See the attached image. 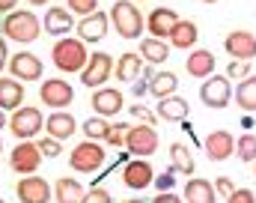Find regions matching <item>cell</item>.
I'll list each match as a JSON object with an SVG mask.
<instances>
[{
	"mask_svg": "<svg viewBox=\"0 0 256 203\" xmlns=\"http://www.w3.org/2000/svg\"><path fill=\"white\" fill-rule=\"evenodd\" d=\"M51 60L54 66L60 69L63 75H80L86 63H90V54H86V42H80L78 36H63L54 42L51 48Z\"/></svg>",
	"mask_w": 256,
	"mask_h": 203,
	"instance_id": "6da1fadb",
	"label": "cell"
},
{
	"mask_svg": "<svg viewBox=\"0 0 256 203\" xmlns=\"http://www.w3.org/2000/svg\"><path fill=\"white\" fill-rule=\"evenodd\" d=\"M110 21L122 39H140L146 30V18H143L140 6H134V0H116L110 6Z\"/></svg>",
	"mask_w": 256,
	"mask_h": 203,
	"instance_id": "7a4b0ae2",
	"label": "cell"
},
{
	"mask_svg": "<svg viewBox=\"0 0 256 203\" xmlns=\"http://www.w3.org/2000/svg\"><path fill=\"white\" fill-rule=\"evenodd\" d=\"M42 30H45V27H39V18H36L30 9H15V12H9V15L3 18V33H6V39L21 42V45L36 42Z\"/></svg>",
	"mask_w": 256,
	"mask_h": 203,
	"instance_id": "3957f363",
	"label": "cell"
},
{
	"mask_svg": "<svg viewBox=\"0 0 256 203\" xmlns=\"http://www.w3.org/2000/svg\"><path fill=\"white\" fill-rule=\"evenodd\" d=\"M104 158H108L104 146H102L98 140L84 137V140L72 149V155H68V167H72L74 173H96L98 167H104Z\"/></svg>",
	"mask_w": 256,
	"mask_h": 203,
	"instance_id": "277c9868",
	"label": "cell"
},
{
	"mask_svg": "<svg viewBox=\"0 0 256 203\" xmlns=\"http://www.w3.org/2000/svg\"><path fill=\"white\" fill-rule=\"evenodd\" d=\"M6 129L18 137V140H33V137L45 129V117H42L39 108H18V111H12Z\"/></svg>",
	"mask_w": 256,
	"mask_h": 203,
	"instance_id": "5b68a950",
	"label": "cell"
},
{
	"mask_svg": "<svg viewBox=\"0 0 256 203\" xmlns=\"http://www.w3.org/2000/svg\"><path fill=\"white\" fill-rule=\"evenodd\" d=\"M200 99H202L206 108L220 111V108L230 105V99H236V90L230 87V78L226 75H212V78H206L200 84Z\"/></svg>",
	"mask_w": 256,
	"mask_h": 203,
	"instance_id": "8992f818",
	"label": "cell"
},
{
	"mask_svg": "<svg viewBox=\"0 0 256 203\" xmlns=\"http://www.w3.org/2000/svg\"><path fill=\"white\" fill-rule=\"evenodd\" d=\"M158 132L155 126H128V135H126V149L134 155V158H149L152 152H158Z\"/></svg>",
	"mask_w": 256,
	"mask_h": 203,
	"instance_id": "52a82bcc",
	"label": "cell"
},
{
	"mask_svg": "<svg viewBox=\"0 0 256 203\" xmlns=\"http://www.w3.org/2000/svg\"><path fill=\"white\" fill-rule=\"evenodd\" d=\"M42 158H45V155H42L39 143H33V140H21V143L9 152V167H12L15 173H21V176H30V173L39 170Z\"/></svg>",
	"mask_w": 256,
	"mask_h": 203,
	"instance_id": "ba28073f",
	"label": "cell"
},
{
	"mask_svg": "<svg viewBox=\"0 0 256 203\" xmlns=\"http://www.w3.org/2000/svg\"><path fill=\"white\" fill-rule=\"evenodd\" d=\"M39 99L48 105V108H54V111H66L72 102H74V87L63 81V78H48V81H42V87H39Z\"/></svg>",
	"mask_w": 256,
	"mask_h": 203,
	"instance_id": "9c48e42d",
	"label": "cell"
},
{
	"mask_svg": "<svg viewBox=\"0 0 256 203\" xmlns=\"http://www.w3.org/2000/svg\"><path fill=\"white\" fill-rule=\"evenodd\" d=\"M110 72H116V63L110 60V54L96 51V54H90L86 69L80 72V84H84V87H90V90H98V87L110 78Z\"/></svg>",
	"mask_w": 256,
	"mask_h": 203,
	"instance_id": "30bf717a",
	"label": "cell"
},
{
	"mask_svg": "<svg viewBox=\"0 0 256 203\" xmlns=\"http://www.w3.org/2000/svg\"><path fill=\"white\" fill-rule=\"evenodd\" d=\"M15 194H18L21 203H48L51 197H54V185H51L48 179L30 173V176H21V179H18Z\"/></svg>",
	"mask_w": 256,
	"mask_h": 203,
	"instance_id": "8fae6325",
	"label": "cell"
},
{
	"mask_svg": "<svg viewBox=\"0 0 256 203\" xmlns=\"http://www.w3.org/2000/svg\"><path fill=\"white\" fill-rule=\"evenodd\" d=\"M224 48L232 60H254L256 57V36L250 30H230V36L224 39Z\"/></svg>",
	"mask_w": 256,
	"mask_h": 203,
	"instance_id": "7c38bea8",
	"label": "cell"
},
{
	"mask_svg": "<svg viewBox=\"0 0 256 203\" xmlns=\"http://www.w3.org/2000/svg\"><path fill=\"white\" fill-rule=\"evenodd\" d=\"M202 149H206V158L208 161H226L236 152V137L230 135L226 129H214V132L206 135Z\"/></svg>",
	"mask_w": 256,
	"mask_h": 203,
	"instance_id": "4fadbf2b",
	"label": "cell"
},
{
	"mask_svg": "<svg viewBox=\"0 0 256 203\" xmlns=\"http://www.w3.org/2000/svg\"><path fill=\"white\" fill-rule=\"evenodd\" d=\"M179 21H182V18H179L173 9H167V6H155V9L149 12V18H146V30H149L155 39H170V33L176 30Z\"/></svg>",
	"mask_w": 256,
	"mask_h": 203,
	"instance_id": "5bb4252c",
	"label": "cell"
},
{
	"mask_svg": "<svg viewBox=\"0 0 256 203\" xmlns=\"http://www.w3.org/2000/svg\"><path fill=\"white\" fill-rule=\"evenodd\" d=\"M122 182L134 191H143V188H149L155 182V170H152V164L146 158H134L122 167Z\"/></svg>",
	"mask_w": 256,
	"mask_h": 203,
	"instance_id": "9a60e30c",
	"label": "cell"
},
{
	"mask_svg": "<svg viewBox=\"0 0 256 203\" xmlns=\"http://www.w3.org/2000/svg\"><path fill=\"white\" fill-rule=\"evenodd\" d=\"M9 72H12V78H18V81H39V78H42V60H39L33 51H18V54L9 60Z\"/></svg>",
	"mask_w": 256,
	"mask_h": 203,
	"instance_id": "2e32d148",
	"label": "cell"
},
{
	"mask_svg": "<svg viewBox=\"0 0 256 203\" xmlns=\"http://www.w3.org/2000/svg\"><path fill=\"white\" fill-rule=\"evenodd\" d=\"M108 15L104 12H92V15H86V18H80L78 21V39L80 42H86V45H92V42H102L104 36H108Z\"/></svg>",
	"mask_w": 256,
	"mask_h": 203,
	"instance_id": "e0dca14e",
	"label": "cell"
},
{
	"mask_svg": "<svg viewBox=\"0 0 256 203\" xmlns=\"http://www.w3.org/2000/svg\"><path fill=\"white\" fill-rule=\"evenodd\" d=\"M90 105H92V111L98 117H116L122 111V93L116 87H98L92 93V102Z\"/></svg>",
	"mask_w": 256,
	"mask_h": 203,
	"instance_id": "ac0fdd59",
	"label": "cell"
},
{
	"mask_svg": "<svg viewBox=\"0 0 256 203\" xmlns=\"http://www.w3.org/2000/svg\"><path fill=\"white\" fill-rule=\"evenodd\" d=\"M42 27H45V33H51V36L63 39V36H68L78 24H74V15H72L68 9H63V6H51V9L45 12Z\"/></svg>",
	"mask_w": 256,
	"mask_h": 203,
	"instance_id": "d6986e66",
	"label": "cell"
},
{
	"mask_svg": "<svg viewBox=\"0 0 256 203\" xmlns=\"http://www.w3.org/2000/svg\"><path fill=\"white\" fill-rule=\"evenodd\" d=\"M214 66H218V60H214V54L208 48H194L188 54V60H185V72L191 78H202V81L214 75Z\"/></svg>",
	"mask_w": 256,
	"mask_h": 203,
	"instance_id": "ffe728a7",
	"label": "cell"
},
{
	"mask_svg": "<svg viewBox=\"0 0 256 203\" xmlns=\"http://www.w3.org/2000/svg\"><path fill=\"white\" fill-rule=\"evenodd\" d=\"M45 132L57 140H68V137L78 132V120L68 114V111H54L48 120H45Z\"/></svg>",
	"mask_w": 256,
	"mask_h": 203,
	"instance_id": "44dd1931",
	"label": "cell"
},
{
	"mask_svg": "<svg viewBox=\"0 0 256 203\" xmlns=\"http://www.w3.org/2000/svg\"><path fill=\"white\" fill-rule=\"evenodd\" d=\"M24 84L18 78H0V108L3 111H18L24 108Z\"/></svg>",
	"mask_w": 256,
	"mask_h": 203,
	"instance_id": "7402d4cb",
	"label": "cell"
},
{
	"mask_svg": "<svg viewBox=\"0 0 256 203\" xmlns=\"http://www.w3.org/2000/svg\"><path fill=\"white\" fill-rule=\"evenodd\" d=\"M185 203H218L214 182L200 179V176H191L188 185H185Z\"/></svg>",
	"mask_w": 256,
	"mask_h": 203,
	"instance_id": "603a6c76",
	"label": "cell"
},
{
	"mask_svg": "<svg viewBox=\"0 0 256 203\" xmlns=\"http://www.w3.org/2000/svg\"><path fill=\"white\" fill-rule=\"evenodd\" d=\"M84 197H86V191L74 176H60L54 182V200L57 203H84Z\"/></svg>",
	"mask_w": 256,
	"mask_h": 203,
	"instance_id": "cb8c5ba5",
	"label": "cell"
},
{
	"mask_svg": "<svg viewBox=\"0 0 256 203\" xmlns=\"http://www.w3.org/2000/svg\"><path fill=\"white\" fill-rule=\"evenodd\" d=\"M158 117L167 120V123H182L188 117V102L182 96H167V99H158Z\"/></svg>",
	"mask_w": 256,
	"mask_h": 203,
	"instance_id": "d4e9b609",
	"label": "cell"
},
{
	"mask_svg": "<svg viewBox=\"0 0 256 203\" xmlns=\"http://www.w3.org/2000/svg\"><path fill=\"white\" fill-rule=\"evenodd\" d=\"M137 54L146 60V63H164L167 57H170V45L164 42V39H155V36H149V39H143L140 42V48H137Z\"/></svg>",
	"mask_w": 256,
	"mask_h": 203,
	"instance_id": "484cf974",
	"label": "cell"
},
{
	"mask_svg": "<svg viewBox=\"0 0 256 203\" xmlns=\"http://www.w3.org/2000/svg\"><path fill=\"white\" fill-rule=\"evenodd\" d=\"M170 161H173L176 173H182V176H191L194 170H196V161H194L191 149H188L182 140H173V143H170Z\"/></svg>",
	"mask_w": 256,
	"mask_h": 203,
	"instance_id": "4316f807",
	"label": "cell"
},
{
	"mask_svg": "<svg viewBox=\"0 0 256 203\" xmlns=\"http://www.w3.org/2000/svg\"><path fill=\"white\" fill-rule=\"evenodd\" d=\"M196 39H200V30H196V24L194 21H179L176 24V30L170 33V45L173 48H179V51H188L196 45Z\"/></svg>",
	"mask_w": 256,
	"mask_h": 203,
	"instance_id": "83f0119b",
	"label": "cell"
},
{
	"mask_svg": "<svg viewBox=\"0 0 256 203\" xmlns=\"http://www.w3.org/2000/svg\"><path fill=\"white\" fill-rule=\"evenodd\" d=\"M176 87H179L176 72H158V75H152V81H149V93H152L155 99L176 96Z\"/></svg>",
	"mask_w": 256,
	"mask_h": 203,
	"instance_id": "f1b7e54d",
	"label": "cell"
},
{
	"mask_svg": "<svg viewBox=\"0 0 256 203\" xmlns=\"http://www.w3.org/2000/svg\"><path fill=\"white\" fill-rule=\"evenodd\" d=\"M143 75V57L134 54V51H126L120 60H116V78L120 81H134Z\"/></svg>",
	"mask_w": 256,
	"mask_h": 203,
	"instance_id": "f546056e",
	"label": "cell"
},
{
	"mask_svg": "<svg viewBox=\"0 0 256 203\" xmlns=\"http://www.w3.org/2000/svg\"><path fill=\"white\" fill-rule=\"evenodd\" d=\"M236 102L244 114H256V75H248L236 87Z\"/></svg>",
	"mask_w": 256,
	"mask_h": 203,
	"instance_id": "4dcf8cb0",
	"label": "cell"
},
{
	"mask_svg": "<svg viewBox=\"0 0 256 203\" xmlns=\"http://www.w3.org/2000/svg\"><path fill=\"white\" fill-rule=\"evenodd\" d=\"M236 155L242 158V161H248V164H254L256 161V135H242L236 140Z\"/></svg>",
	"mask_w": 256,
	"mask_h": 203,
	"instance_id": "1f68e13d",
	"label": "cell"
},
{
	"mask_svg": "<svg viewBox=\"0 0 256 203\" xmlns=\"http://www.w3.org/2000/svg\"><path fill=\"white\" fill-rule=\"evenodd\" d=\"M80 129H84V135L90 137V140H104L108 129H110V123H108L104 117H92V120H86Z\"/></svg>",
	"mask_w": 256,
	"mask_h": 203,
	"instance_id": "d6a6232c",
	"label": "cell"
},
{
	"mask_svg": "<svg viewBox=\"0 0 256 203\" xmlns=\"http://www.w3.org/2000/svg\"><path fill=\"white\" fill-rule=\"evenodd\" d=\"M66 9H68L72 15L86 18V15H92V12H98V0H66Z\"/></svg>",
	"mask_w": 256,
	"mask_h": 203,
	"instance_id": "836d02e7",
	"label": "cell"
},
{
	"mask_svg": "<svg viewBox=\"0 0 256 203\" xmlns=\"http://www.w3.org/2000/svg\"><path fill=\"white\" fill-rule=\"evenodd\" d=\"M126 135H128V123H114L108 129V135H104V143L120 149V146H126Z\"/></svg>",
	"mask_w": 256,
	"mask_h": 203,
	"instance_id": "e575fe53",
	"label": "cell"
},
{
	"mask_svg": "<svg viewBox=\"0 0 256 203\" xmlns=\"http://www.w3.org/2000/svg\"><path fill=\"white\" fill-rule=\"evenodd\" d=\"M173 185H176V167L170 164V170H164V173L155 176V188L158 191H173Z\"/></svg>",
	"mask_w": 256,
	"mask_h": 203,
	"instance_id": "d590c367",
	"label": "cell"
},
{
	"mask_svg": "<svg viewBox=\"0 0 256 203\" xmlns=\"http://www.w3.org/2000/svg\"><path fill=\"white\" fill-rule=\"evenodd\" d=\"M39 149H42V155H45V158H57V155H60V149H63V143H60V140H57V137H42V140H39Z\"/></svg>",
	"mask_w": 256,
	"mask_h": 203,
	"instance_id": "8d00e7d4",
	"label": "cell"
},
{
	"mask_svg": "<svg viewBox=\"0 0 256 203\" xmlns=\"http://www.w3.org/2000/svg\"><path fill=\"white\" fill-rule=\"evenodd\" d=\"M131 117H134V120H143L146 126H158V114H152V111L143 108V105H131Z\"/></svg>",
	"mask_w": 256,
	"mask_h": 203,
	"instance_id": "74e56055",
	"label": "cell"
},
{
	"mask_svg": "<svg viewBox=\"0 0 256 203\" xmlns=\"http://www.w3.org/2000/svg\"><path fill=\"white\" fill-rule=\"evenodd\" d=\"M250 75V63L248 60H232L226 69V78H248Z\"/></svg>",
	"mask_w": 256,
	"mask_h": 203,
	"instance_id": "f35d334b",
	"label": "cell"
},
{
	"mask_svg": "<svg viewBox=\"0 0 256 203\" xmlns=\"http://www.w3.org/2000/svg\"><path fill=\"white\" fill-rule=\"evenodd\" d=\"M84 203H114V197H110V191H104V188H90L86 191V197H84Z\"/></svg>",
	"mask_w": 256,
	"mask_h": 203,
	"instance_id": "ab89813d",
	"label": "cell"
},
{
	"mask_svg": "<svg viewBox=\"0 0 256 203\" xmlns=\"http://www.w3.org/2000/svg\"><path fill=\"white\" fill-rule=\"evenodd\" d=\"M214 191H218V197H230V194L236 191V182H232L230 176H218V179H214Z\"/></svg>",
	"mask_w": 256,
	"mask_h": 203,
	"instance_id": "60d3db41",
	"label": "cell"
},
{
	"mask_svg": "<svg viewBox=\"0 0 256 203\" xmlns=\"http://www.w3.org/2000/svg\"><path fill=\"white\" fill-rule=\"evenodd\" d=\"M226 203H256V194L250 188H236V191L226 197Z\"/></svg>",
	"mask_w": 256,
	"mask_h": 203,
	"instance_id": "b9f144b4",
	"label": "cell"
},
{
	"mask_svg": "<svg viewBox=\"0 0 256 203\" xmlns=\"http://www.w3.org/2000/svg\"><path fill=\"white\" fill-rule=\"evenodd\" d=\"M152 203H185V200H182V197H176L173 191H158V197H155Z\"/></svg>",
	"mask_w": 256,
	"mask_h": 203,
	"instance_id": "7bdbcfd3",
	"label": "cell"
},
{
	"mask_svg": "<svg viewBox=\"0 0 256 203\" xmlns=\"http://www.w3.org/2000/svg\"><path fill=\"white\" fill-rule=\"evenodd\" d=\"M9 48H6V39H0V75H3V69L9 66Z\"/></svg>",
	"mask_w": 256,
	"mask_h": 203,
	"instance_id": "ee69618b",
	"label": "cell"
},
{
	"mask_svg": "<svg viewBox=\"0 0 256 203\" xmlns=\"http://www.w3.org/2000/svg\"><path fill=\"white\" fill-rule=\"evenodd\" d=\"M15 6H18V0H0V15H9V12H15Z\"/></svg>",
	"mask_w": 256,
	"mask_h": 203,
	"instance_id": "f6af8a7d",
	"label": "cell"
},
{
	"mask_svg": "<svg viewBox=\"0 0 256 203\" xmlns=\"http://www.w3.org/2000/svg\"><path fill=\"white\" fill-rule=\"evenodd\" d=\"M3 126H9V120H6V111L0 108V129H3Z\"/></svg>",
	"mask_w": 256,
	"mask_h": 203,
	"instance_id": "bcb514c9",
	"label": "cell"
},
{
	"mask_svg": "<svg viewBox=\"0 0 256 203\" xmlns=\"http://www.w3.org/2000/svg\"><path fill=\"white\" fill-rule=\"evenodd\" d=\"M30 6H45V3H51V0H27Z\"/></svg>",
	"mask_w": 256,
	"mask_h": 203,
	"instance_id": "7dc6e473",
	"label": "cell"
},
{
	"mask_svg": "<svg viewBox=\"0 0 256 203\" xmlns=\"http://www.w3.org/2000/svg\"><path fill=\"white\" fill-rule=\"evenodd\" d=\"M200 3H206V6H208V3H218V0H200Z\"/></svg>",
	"mask_w": 256,
	"mask_h": 203,
	"instance_id": "c3c4849f",
	"label": "cell"
},
{
	"mask_svg": "<svg viewBox=\"0 0 256 203\" xmlns=\"http://www.w3.org/2000/svg\"><path fill=\"white\" fill-rule=\"evenodd\" d=\"M128 203H143V200H128Z\"/></svg>",
	"mask_w": 256,
	"mask_h": 203,
	"instance_id": "681fc988",
	"label": "cell"
},
{
	"mask_svg": "<svg viewBox=\"0 0 256 203\" xmlns=\"http://www.w3.org/2000/svg\"><path fill=\"white\" fill-rule=\"evenodd\" d=\"M0 152H3V140H0Z\"/></svg>",
	"mask_w": 256,
	"mask_h": 203,
	"instance_id": "f907efd6",
	"label": "cell"
},
{
	"mask_svg": "<svg viewBox=\"0 0 256 203\" xmlns=\"http://www.w3.org/2000/svg\"><path fill=\"white\" fill-rule=\"evenodd\" d=\"M134 3H143V0H134Z\"/></svg>",
	"mask_w": 256,
	"mask_h": 203,
	"instance_id": "816d5d0a",
	"label": "cell"
},
{
	"mask_svg": "<svg viewBox=\"0 0 256 203\" xmlns=\"http://www.w3.org/2000/svg\"><path fill=\"white\" fill-rule=\"evenodd\" d=\"M0 203H3V197H0Z\"/></svg>",
	"mask_w": 256,
	"mask_h": 203,
	"instance_id": "f5cc1de1",
	"label": "cell"
},
{
	"mask_svg": "<svg viewBox=\"0 0 256 203\" xmlns=\"http://www.w3.org/2000/svg\"><path fill=\"white\" fill-rule=\"evenodd\" d=\"M254 173H256V167H254Z\"/></svg>",
	"mask_w": 256,
	"mask_h": 203,
	"instance_id": "db71d44e",
	"label": "cell"
}]
</instances>
